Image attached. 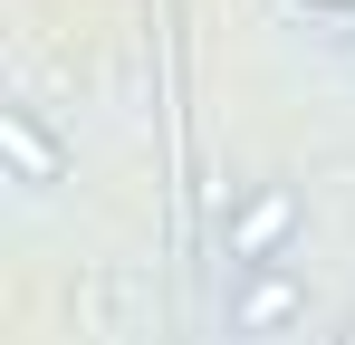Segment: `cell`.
<instances>
[{
    "instance_id": "1",
    "label": "cell",
    "mask_w": 355,
    "mask_h": 345,
    "mask_svg": "<svg viewBox=\"0 0 355 345\" xmlns=\"http://www.w3.org/2000/svg\"><path fill=\"white\" fill-rule=\"evenodd\" d=\"M288 240H297V192L288 182H259L221 211V249H231V278L240 269H288Z\"/></svg>"
},
{
    "instance_id": "2",
    "label": "cell",
    "mask_w": 355,
    "mask_h": 345,
    "mask_svg": "<svg viewBox=\"0 0 355 345\" xmlns=\"http://www.w3.org/2000/svg\"><path fill=\"white\" fill-rule=\"evenodd\" d=\"M307 317V278L297 269H240L231 278V336H279Z\"/></svg>"
},
{
    "instance_id": "3",
    "label": "cell",
    "mask_w": 355,
    "mask_h": 345,
    "mask_svg": "<svg viewBox=\"0 0 355 345\" xmlns=\"http://www.w3.org/2000/svg\"><path fill=\"white\" fill-rule=\"evenodd\" d=\"M0 154H10V172H19L29 192L67 182V154H58V134H49V125H39L29 106H0Z\"/></svg>"
},
{
    "instance_id": "4",
    "label": "cell",
    "mask_w": 355,
    "mask_h": 345,
    "mask_svg": "<svg viewBox=\"0 0 355 345\" xmlns=\"http://www.w3.org/2000/svg\"><path fill=\"white\" fill-rule=\"evenodd\" d=\"M327 345H355V317H346V326H336V336H327Z\"/></svg>"
},
{
    "instance_id": "5",
    "label": "cell",
    "mask_w": 355,
    "mask_h": 345,
    "mask_svg": "<svg viewBox=\"0 0 355 345\" xmlns=\"http://www.w3.org/2000/svg\"><path fill=\"white\" fill-rule=\"evenodd\" d=\"M307 10H355V0H307Z\"/></svg>"
}]
</instances>
